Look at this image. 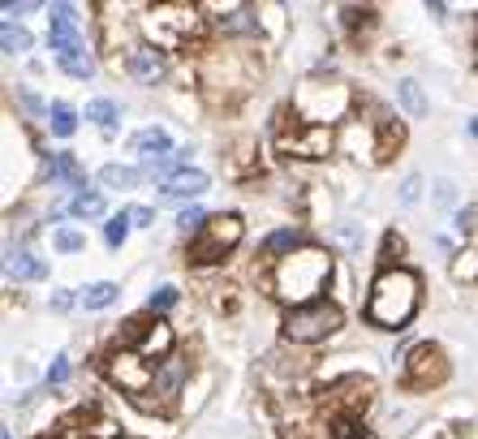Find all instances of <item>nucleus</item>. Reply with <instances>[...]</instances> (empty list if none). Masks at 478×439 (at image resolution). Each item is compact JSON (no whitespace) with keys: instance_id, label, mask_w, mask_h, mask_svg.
<instances>
[{"instance_id":"nucleus-1","label":"nucleus","mask_w":478,"mask_h":439,"mask_svg":"<svg viewBox=\"0 0 478 439\" xmlns=\"http://www.w3.org/2000/svg\"><path fill=\"white\" fill-rule=\"evenodd\" d=\"M422 280L410 267H383L366 298V323L379 332H405V323L419 315Z\"/></svg>"},{"instance_id":"nucleus-2","label":"nucleus","mask_w":478,"mask_h":439,"mask_svg":"<svg viewBox=\"0 0 478 439\" xmlns=\"http://www.w3.org/2000/svg\"><path fill=\"white\" fill-rule=\"evenodd\" d=\"M328 280H332V259H328L323 250H315V246H302L298 255H289V259L276 263L272 289H276V298L289 301V310H293V306L323 301Z\"/></svg>"},{"instance_id":"nucleus-3","label":"nucleus","mask_w":478,"mask_h":439,"mask_svg":"<svg viewBox=\"0 0 478 439\" xmlns=\"http://www.w3.org/2000/svg\"><path fill=\"white\" fill-rule=\"evenodd\" d=\"M340 327V306L337 301H311V306H293L284 315V336L293 345H319Z\"/></svg>"},{"instance_id":"nucleus-4","label":"nucleus","mask_w":478,"mask_h":439,"mask_svg":"<svg viewBox=\"0 0 478 439\" xmlns=\"http://www.w3.org/2000/svg\"><path fill=\"white\" fill-rule=\"evenodd\" d=\"M241 241V220L238 216H212L207 228L190 241V263L199 267H212V263H224V255Z\"/></svg>"},{"instance_id":"nucleus-5","label":"nucleus","mask_w":478,"mask_h":439,"mask_svg":"<svg viewBox=\"0 0 478 439\" xmlns=\"http://www.w3.org/2000/svg\"><path fill=\"white\" fill-rule=\"evenodd\" d=\"M108 375L125 388V392H151V380H156V366L134 354V349H125V354H113L108 358Z\"/></svg>"},{"instance_id":"nucleus-6","label":"nucleus","mask_w":478,"mask_h":439,"mask_svg":"<svg viewBox=\"0 0 478 439\" xmlns=\"http://www.w3.org/2000/svg\"><path fill=\"white\" fill-rule=\"evenodd\" d=\"M125 74L139 86H156V82L168 78V57L159 52L156 43H139V48L125 52Z\"/></svg>"},{"instance_id":"nucleus-7","label":"nucleus","mask_w":478,"mask_h":439,"mask_svg":"<svg viewBox=\"0 0 478 439\" xmlns=\"http://www.w3.org/2000/svg\"><path fill=\"white\" fill-rule=\"evenodd\" d=\"M52 18H48V43H52V52H74V48H86L78 35V13H74V4H52L48 9Z\"/></svg>"},{"instance_id":"nucleus-8","label":"nucleus","mask_w":478,"mask_h":439,"mask_svg":"<svg viewBox=\"0 0 478 439\" xmlns=\"http://www.w3.org/2000/svg\"><path fill=\"white\" fill-rule=\"evenodd\" d=\"M439 375H444V354L436 345H419L405 358V383L410 388H427V380H439Z\"/></svg>"},{"instance_id":"nucleus-9","label":"nucleus","mask_w":478,"mask_h":439,"mask_svg":"<svg viewBox=\"0 0 478 439\" xmlns=\"http://www.w3.org/2000/svg\"><path fill=\"white\" fill-rule=\"evenodd\" d=\"M190 380V362L181 358V354H168V358L156 366V380H151V392L159 400H173L181 392V383Z\"/></svg>"},{"instance_id":"nucleus-10","label":"nucleus","mask_w":478,"mask_h":439,"mask_svg":"<svg viewBox=\"0 0 478 439\" xmlns=\"http://www.w3.org/2000/svg\"><path fill=\"white\" fill-rule=\"evenodd\" d=\"M207 185H212V177H207L203 168H181L177 177L159 181V194H164V199H199Z\"/></svg>"},{"instance_id":"nucleus-11","label":"nucleus","mask_w":478,"mask_h":439,"mask_svg":"<svg viewBox=\"0 0 478 439\" xmlns=\"http://www.w3.org/2000/svg\"><path fill=\"white\" fill-rule=\"evenodd\" d=\"M134 151L142 156V164H156L164 156H173V139H168V130L164 125H147L134 134Z\"/></svg>"},{"instance_id":"nucleus-12","label":"nucleus","mask_w":478,"mask_h":439,"mask_svg":"<svg viewBox=\"0 0 478 439\" xmlns=\"http://www.w3.org/2000/svg\"><path fill=\"white\" fill-rule=\"evenodd\" d=\"M5 276L14 280V284H26V280H43V276H48V263L35 259L31 250H9V255H5Z\"/></svg>"},{"instance_id":"nucleus-13","label":"nucleus","mask_w":478,"mask_h":439,"mask_svg":"<svg viewBox=\"0 0 478 439\" xmlns=\"http://www.w3.org/2000/svg\"><path fill=\"white\" fill-rule=\"evenodd\" d=\"M48 177L57 181V185L78 190V194H82V185H86V173H82V164L74 160L69 151H52V156H48Z\"/></svg>"},{"instance_id":"nucleus-14","label":"nucleus","mask_w":478,"mask_h":439,"mask_svg":"<svg viewBox=\"0 0 478 439\" xmlns=\"http://www.w3.org/2000/svg\"><path fill=\"white\" fill-rule=\"evenodd\" d=\"M216 13H220L216 26L224 35H255L259 31V13L246 9V4H229V9H216Z\"/></svg>"},{"instance_id":"nucleus-15","label":"nucleus","mask_w":478,"mask_h":439,"mask_svg":"<svg viewBox=\"0 0 478 439\" xmlns=\"http://www.w3.org/2000/svg\"><path fill=\"white\" fill-rule=\"evenodd\" d=\"M302 250V233L298 228H276V233H267L263 237V246H259V255L263 259H289V255H298Z\"/></svg>"},{"instance_id":"nucleus-16","label":"nucleus","mask_w":478,"mask_h":439,"mask_svg":"<svg viewBox=\"0 0 478 439\" xmlns=\"http://www.w3.org/2000/svg\"><path fill=\"white\" fill-rule=\"evenodd\" d=\"M117 298H121L117 284H113V280H100V284H86V289H82L78 306H86V310H108Z\"/></svg>"},{"instance_id":"nucleus-17","label":"nucleus","mask_w":478,"mask_h":439,"mask_svg":"<svg viewBox=\"0 0 478 439\" xmlns=\"http://www.w3.org/2000/svg\"><path fill=\"white\" fill-rule=\"evenodd\" d=\"M57 65L69 74V78H78V82H86L91 74H95V57L86 52V48H74V52H60L57 57Z\"/></svg>"},{"instance_id":"nucleus-18","label":"nucleus","mask_w":478,"mask_h":439,"mask_svg":"<svg viewBox=\"0 0 478 439\" xmlns=\"http://www.w3.org/2000/svg\"><path fill=\"white\" fill-rule=\"evenodd\" d=\"M142 177H147L142 168H125V164H104L100 168V181L108 190H134Z\"/></svg>"},{"instance_id":"nucleus-19","label":"nucleus","mask_w":478,"mask_h":439,"mask_svg":"<svg viewBox=\"0 0 478 439\" xmlns=\"http://www.w3.org/2000/svg\"><path fill=\"white\" fill-rule=\"evenodd\" d=\"M397 100H401V108H405L410 117H427V100H422V86L414 78L397 82Z\"/></svg>"},{"instance_id":"nucleus-20","label":"nucleus","mask_w":478,"mask_h":439,"mask_svg":"<svg viewBox=\"0 0 478 439\" xmlns=\"http://www.w3.org/2000/svg\"><path fill=\"white\" fill-rule=\"evenodd\" d=\"M48 125H52L57 139H69V134L78 130V112H74L69 103H52V108H48Z\"/></svg>"},{"instance_id":"nucleus-21","label":"nucleus","mask_w":478,"mask_h":439,"mask_svg":"<svg viewBox=\"0 0 478 439\" xmlns=\"http://www.w3.org/2000/svg\"><path fill=\"white\" fill-rule=\"evenodd\" d=\"M0 48H5V57H22V52H31V35L14 22H5L0 26Z\"/></svg>"},{"instance_id":"nucleus-22","label":"nucleus","mask_w":478,"mask_h":439,"mask_svg":"<svg viewBox=\"0 0 478 439\" xmlns=\"http://www.w3.org/2000/svg\"><path fill=\"white\" fill-rule=\"evenodd\" d=\"M86 121H95V125H104V130H117L121 108L113 100H91L86 103Z\"/></svg>"},{"instance_id":"nucleus-23","label":"nucleus","mask_w":478,"mask_h":439,"mask_svg":"<svg viewBox=\"0 0 478 439\" xmlns=\"http://www.w3.org/2000/svg\"><path fill=\"white\" fill-rule=\"evenodd\" d=\"M69 216H78V220L104 216V194H95V190H91V194H86V190H82V194H74V202H69Z\"/></svg>"},{"instance_id":"nucleus-24","label":"nucleus","mask_w":478,"mask_h":439,"mask_svg":"<svg viewBox=\"0 0 478 439\" xmlns=\"http://www.w3.org/2000/svg\"><path fill=\"white\" fill-rule=\"evenodd\" d=\"M332 439H371V435H366V422L358 414H340L332 422Z\"/></svg>"},{"instance_id":"nucleus-25","label":"nucleus","mask_w":478,"mask_h":439,"mask_svg":"<svg viewBox=\"0 0 478 439\" xmlns=\"http://www.w3.org/2000/svg\"><path fill=\"white\" fill-rule=\"evenodd\" d=\"M207 220H212V216H207L203 207H185V211L177 216V228H181V233H185L190 241H194V237L203 233V228H207Z\"/></svg>"},{"instance_id":"nucleus-26","label":"nucleus","mask_w":478,"mask_h":439,"mask_svg":"<svg viewBox=\"0 0 478 439\" xmlns=\"http://www.w3.org/2000/svg\"><path fill=\"white\" fill-rule=\"evenodd\" d=\"M125 237H130V211H117V216L104 224V241H108V246L117 250V246H121Z\"/></svg>"},{"instance_id":"nucleus-27","label":"nucleus","mask_w":478,"mask_h":439,"mask_svg":"<svg viewBox=\"0 0 478 439\" xmlns=\"http://www.w3.org/2000/svg\"><path fill=\"white\" fill-rule=\"evenodd\" d=\"M52 246H57L60 255H78L82 246H86V237H82L78 228H60L57 237H52Z\"/></svg>"},{"instance_id":"nucleus-28","label":"nucleus","mask_w":478,"mask_h":439,"mask_svg":"<svg viewBox=\"0 0 478 439\" xmlns=\"http://www.w3.org/2000/svg\"><path fill=\"white\" fill-rule=\"evenodd\" d=\"M173 306H177V289H173V284L156 289V293H151V301H147V310H151V315H164V310H173Z\"/></svg>"},{"instance_id":"nucleus-29","label":"nucleus","mask_w":478,"mask_h":439,"mask_svg":"<svg viewBox=\"0 0 478 439\" xmlns=\"http://www.w3.org/2000/svg\"><path fill=\"white\" fill-rule=\"evenodd\" d=\"M419 194H422V177H414V173H410V177L401 181V202L410 207V202H419Z\"/></svg>"},{"instance_id":"nucleus-30","label":"nucleus","mask_w":478,"mask_h":439,"mask_svg":"<svg viewBox=\"0 0 478 439\" xmlns=\"http://www.w3.org/2000/svg\"><path fill=\"white\" fill-rule=\"evenodd\" d=\"M69 380V358H65V354H60L57 362H52V366H48V383H52V388H57V383H65Z\"/></svg>"},{"instance_id":"nucleus-31","label":"nucleus","mask_w":478,"mask_h":439,"mask_svg":"<svg viewBox=\"0 0 478 439\" xmlns=\"http://www.w3.org/2000/svg\"><path fill=\"white\" fill-rule=\"evenodd\" d=\"M151 220H156V211H151V207H130V224H134V228H147Z\"/></svg>"},{"instance_id":"nucleus-32","label":"nucleus","mask_w":478,"mask_h":439,"mask_svg":"<svg viewBox=\"0 0 478 439\" xmlns=\"http://www.w3.org/2000/svg\"><path fill=\"white\" fill-rule=\"evenodd\" d=\"M74 289H57V293H52V310H69V306H74Z\"/></svg>"},{"instance_id":"nucleus-33","label":"nucleus","mask_w":478,"mask_h":439,"mask_svg":"<svg viewBox=\"0 0 478 439\" xmlns=\"http://www.w3.org/2000/svg\"><path fill=\"white\" fill-rule=\"evenodd\" d=\"M26 9H35V4H31V0H22V4H18V0H9V4H5V18L14 22L18 13H26Z\"/></svg>"},{"instance_id":"nucleus-34","label":"nucleus","mask_w":478,"mask_h":439,"mask_svg":"<svg viewBox=\"0 0 478 439\" xmlns=\"http://www.w3.org/2000/svg\"><path fill=\"white\" fill-rule=\"evenodd\" d=\"M436 199L439 202H453V181H439V185H436Z\"/></svg>"},{"instance_id":"nucleus-35","label":"nucleus","mask_w":478,"mask_h":439,"mask_svg":"<svg viewBox=\"0 0 478 439\" xmlns=\"http://www.w3.org/2000/svg\"><path fill=\"white\" fill-rule=\"evenodd\" d=\"M470 134H474V139H478V117H474V121H470Z\"/></svg>"},{"instance_id":"nucleus-36","label":"nucleus","mask_w":478,"mask_h":439,"mask_svg":"<svg viewBox=\"0 0 478 439\" xmlns=\"http://www.w3.org/2000/svg\"><path fill=\"white\" fill-rule=\"evenodd\" d=\"M0 439H14V431H5V435H0Z\"/></svg>"}]
</instances>
